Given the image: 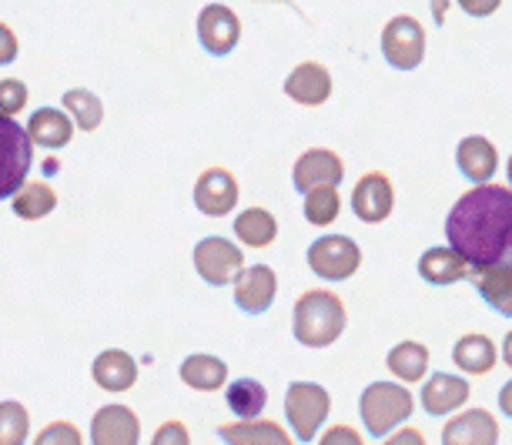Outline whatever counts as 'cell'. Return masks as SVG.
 <instances>
[{"label":"cell","instance_id":"6da1fadb","mask_svg":"<svg viewBox=\"0 0 512 445\" xmlns=\"http://www.w3.org/2000/svg\"><path fill=\"white\" fill-rule=\"evenodd\" d=\"M449 248L469 261V268H512V191L506 185H476L466 191L446 218Z\"/></svg>","mask_w":512,"mask_h":445},{"label":"cell","instance_id":"7a4b0ae2","mask_svg":"<svg viewBox=\"0 0 512 445\" xmlns=\"http://www.w3.org/2000/svg\"><path fill=\"white\" fill-rule=\"evenodd\" d=\"M345 325H349V315H345V302L335 292L312 288V292L298 295L292 312V332L298 345L328 348L342 338Z\"/></svg>","mask_w":512,"mask_h":445},{"label":"cell","instance_id":"3957f363","mask_svg":"<svg viewBox=\"0 0 512 445\" xmlns=\"http://www.w3.org/2000/svg\"><path fill=\"white\" fill-rule=\"evenodd\" d=\"M412 392L402 382H372L369 389L359 395V415L365 432L375 439H385L395 429H402L412 419Z\"/></svg>","mask_w":512,"mask_h":445},{"label":"cell","instance_id":"277c9868","mask_svg":"<svg viewBox=\"0 0 512 445\" xmlns=\"http://www.w3.org/2000/svg\"><path fill=\"white\" fill-rule=\"evenodd\" d=\"M332 412V395L318 382H292L285 392V419L298 442H312Z\"/></svg>","mask_w":512,"mask_h":445},{"label":"cell","instance_id":"5b68a950","mask_svg":"<svg viewBox=\"0 0 512 445\" xmlns=\"http://www.w3.org/2000/svg\"><path fill=\"white\" fill-rule=\"evenodd\" d=\"M34 164V144L27 138L24 124L14 118H0V201L14 198L24 185Z\"/></svg>","mask_w":512,"mask_h":445},{"label":"cell","instance_id":"8992f818","mask_svg":"<svg viewBox=\"0 0 512 445\" xmlns=\"http://www.w3.org/2000/svg\"><path fill=\"white\" fill-rule=\"evenodd\" d=\"M362 265V248L349 235H322L308 245V268L322 282H349Z\"/></svg>","mask_w":512,"mask_h":445},{"label":"cell","instance_id":"52a82bcc","mask_svg":"<svg viewBox=\"0 0 512 445\" xmlns=\"http://www.w3.org/2000/svg\"><path fill=\"white\" fill-rule=\"evenodd\" d=\"M241 268H245V255H241V248L235 241L208 235L195 245V272L205 285L211 288L231 285Z\"/></svg>","mask_w":512,"mask_h":445},{"label":"cell","instance_id":"ba28073f","mask_svg":"<svg viewBox=\"0 0 512 445\" xmlns=\"http://www.w3.org/2000/svg\"><path fill=\"white\" fill-rule=\"evenodd\" d=\"M382 54L395 71H415L425 57V31L409 14H399L382 31Z\"/></svg>","mask_w":512,"mask_h":445},{"label":"cell","instance_id":"9c48e42d","mask_svg":"<svg viewBox=\"0 0 512 445\" xmlns=\"http://www.w3.org/2000/svg\"><path fill=\"white\" fill-rule=\"evenodd\" d=\"M238 205V181L228 168H208L198 174L195 208L208 218H225Z\"/></svg>","mask_w":512,"mask_h":445},{"label":"cell","instance_id":"30bf717a","mask_svg":"<svg viewBox=\"0 0 512 445\" xmlns=\"http://www.w3.org/2000/svg\"><path fill=\"white\" fill-rule=\"evenodd\" d=\"M241 37V24L238 14L225 4H208L205 11L198 14V41L211 57H225L238 47Z\"/></svg>","mask_w":512,"mask_h":445},{"label":"cell","instance_id":"8fae6325","mask_svg":"<svg viewBox=\"0 0 512 445\" xmlns=\"http://www.w3.org/2000/svg\"><path fill=\"white\" fill-rule=\"evenodd\" d=\"M392 208H395V191H392L389 174H382V171L362 174L359 185L352 191L355 218L365 221V225H379V221L392 215Z\"/></svg>","mask_w":512,"mask_h":445},{"label":"cell","instance_id":"7c38bea8","mask_svg":"<svg viewBox=\"0 0 512 445\" xmlns=\"http://www.w3.org/2000/svg\"><path fill=\"white\" fill-rule=\"evenodd\" d=\"M141 442V422L134 409L121 402L101 405L91 419V445H138Z\"/></svg>","mask_w":512,"mask_h":445},{"label":"cell","instance_id":"4fadbf2b","mask_svg":"<svg viewBox=\"0 0 512 445\" xmlns=\"http://www.w3.org/2000/svg\"><path fill=\"white\" fill-rule=\"evenodd\" d=\"M342 178H345V164L335 151H328V148L305 151L292 168V181H295L298 195H305V191H312V188H322V185L338 188L342 185Z\"/></svg>","mask_w":512,"mask_h":445},{"label":"cell","instance_id":"5bb4252c","mask_svg":"<svg viewBox=\"0 0 512 445\" xmlns=\"http://www.w3.org/2000/svg\"><path fill=\"white\" fill-rule=\"evenodd\" d=\"M231 285H235V305L245 315H265L278 295V278L268 265L241 268Z\"/></svg>","mask_w":512,"mask_h":445},{"label":"cell","instance_id":"9a60e30c","mask_svg":"<svg viewBox=\"0 0 512 445\" xmlns=\"http://www.w3.org/2000/svg\"><path fill=\"white\" fill-rule=\"evenodd\" d=\"M469 382L462 375H449V372H436L429 375L422 385V409L432 415V419H442V415H452L456 409L469 402Z\"/></svg>","mask_w":512,"mask_h":445},{"label":"cell","instance_id":"2e32d148","mask_svg":"<svg viewBox=\"0 0 512 445\" xmlns=\"http://www.w3.org/2000/svg\"><path fill=\"white\" fill-rule=\"evenodd\" d=\"M442 445H499V422L486 409H466L446 422Z\"/></svg>","mask_w":512,"mask_h":445},{"label":"cell","instance_id":"e0dca14e","mask_svg":"<svg viewBox=\"0 0 512 445\" xmlns=\"http://www.w3.org/2000/svg\"><path fill=\"white\" fill-rule=\"evenodd\" d=\"M285 94L295 104H305V108H318L332 98V74H328L325 64L318 61H305L298 64L292 74L285 77Z\"/></svg>","mask_w":512,"mask_h":445},{"label":"cell","instance_id":"ac0fdd59","mask_svg":"<svg viewBox=\"0 0 512 445\" xmlns=\"http://www.w3.org/2000/svg\"><path fill=\"white\" fill-rule=\"evenodd\" d=\"M456 164L469 181H476V185H489V181L496 178V168H499V151H496V144H492L489 138H482V134H469V138L459 141Z\"/></svg>","mask_w":512,"mask_h":445},{"label":"cell","instance_id":"d6986e66","mask_svg":"<svg viewBox=\"0 0 512 445\" xmlns=\"http://www.w3.org/2000/svg\"><path fill=\"white\" fill-rule=\"evenodd\" d=\"M91 379L101 385L104 392H128L138 382V362L124 348H104V352L91 365Z\"/></svg>","mask_w":512,"mask_h":445},{"label":"cell","instance_id":"ffe728a7","mask_svg":"<svg viewBox=\"0 0 512 445\" xmlns=\"http://www.w3.org/2000/svg\"><path fill=\"white\" fill-rule=\"evenodd\" d=\"M24 131H27V138H31V144H37V148L61 151L74 138V121L67 118L61 108H37Z\"/></svg>","mask_w":512,"mask_h":445},{"label":"cell","instance_id":"44dd1931","mask_svg":"<svg viewBox=\"0 0 512 445\" xmlns=\"http://www.w3.org/2000/svg\"><path fill=\"white\" fill-rule=\"evenodd\" d=\"M472 275V268H469V261L459 255V251H452L449 245L446 248H429V251H422V258H419V278L425 285H456L462 282V278H469Z\"/></svg>","mask_w":512,"mask_h":445},{"label":"cell","instance_id":"7402d4cb","mask_svg":"<svg viewBox=\"0 0 512 445\" xmlns=\"http://www.w3.org/2000/svg\"><path fill=\"white\" fill-rule=\"evenodd\" d=\"M221 442L225 445H295V439L288 435L278 422L268 419H238L218 429Z\"/></svg>","mask_w":512,"mask_h":445},{"label":"cell","instance_id":"603a6c76","mask_svg":"<svg viewBox=\"0 0 512 445\" xmlns=\"http://www.w3.org/2000/svg\"><path fill=\"white\" fill-rule=\"evenodd\" d=\"M479 298L486 302L492 312H499L502 318H512V268L506 265H489L472 272Z\"/></svg>","mask_w":512,"mask_h":445},{"label":"cell","instance_id":"cb8c5ba5","mask_svg":"<svg viewBox=\"0 0 512 445\" xmlns=\"http://www.w3.org/2000/svg\"><path fill=\"white\" fill-rule=\"evenodd\" d=\"M178 375H181V382L195 392H218V389H225V382H228V365L225 359H218V355L198 352L181 362Z\"/></svg>","mask_w":512,"mask_h":445},{"label":"cell","instance_id":"d4e9b609","mask_svg":"<svg viewBox=\"0 0 512 445\" xmlns=\"http://www.w3.org/2000/svg\"><path fill=\"white\" fill-rule=\"evenodd\" d=\"M496 345H492V338H486L482 332H469L462 335L456 348H452V362L459 365V372L466 375H489L496 369Z\"/></svg>","mask_w":512,"mask_h":445},{"label":"cell","instance_id":"484cf974","mask_svg":"<svg viewBox=\"0 0 512 445\" xmlns=\"http://www.w3.org/2000/svg\"><path fill=\"white\" fill-rule=\"evenodd\" d=\"M11 208H14L17 218L41 221L57 208V191L47 185V181H24V185L14 191Z\"/></svg>","mask_w":512,"mask_h":445},{"label":"cell","instance_id":"4316f807","mask_svg":"<svg viewBox=\"0 0 512 445\" xmlns=\"http://www.w3.org/2000/svg\"><path fill=\"white\" fill-rule=\"evenodd\" d=\"M235 238L248 248H268L278 238V221L268 208H245L235 218Z\"/></svg>","mask_w":512,"mask_h":445},{"label":"cell","instance_id":"83f0119b","mask_svg":"<svg viewBox=\"0 0 512 445\" xmlns=\"http://www.w3.org/2000/svg\"><path fill=\"white\" fill-rule=\"evenodd\" d=\"M389 372L399 379L402 385H412V382H422L425 372H429V348L422 342H399L389 352Z\"/></svg>","mask_w":512,"mask_h":445},{"label":"cell","instance_id":"f1b7e54d","mask_svg":"<svg viewBox=\"0 0 512 445\" xmlns=\"http://www.w3.org/2000/svg\"><path fill=\"white\" fill-rule=\"evenodd\" d=\"M64 114L74 121V128L81 131H98L101 121H104V104L94 91L88 87H71V91H64Z\"/></svg>","mask_w":512,"mask_h":445},{"label":"cell","instance_id":"f546056e","mask_svg":"<svg viewBox=\"0 0 512 445\" xmlns=\"http://www.w3.org/2000/svg\"><path fill=\"white\" fill-rule=\"evenodd\" d=\"M225 402H228V409L238 415V419H258V415L265 412V405H268V392H265V385L258 382V379H235V382H228V389H225Z\"/></svg>","mask_w":512,"mask_h":445},{"label":"cell","instance_id":"4dcf8cb0","mask_svg":"<svg viewBox=\"0 0 512 445\" xmlns=\"http://www.w3.org/2000/svg\"><path fill=\"white\" fill-rule=\"evenodd\" d=\"M305 221L315 228H328L332 221L338 218V211H342V198H338V188L332 185H322V188H312L305 191Z\"/></svg>","mask_w":512,"mask_h":445},{"label":"cell","instance_id":"1f68e13d","mask_svg":"<svg viewBox=\"0 0 512 445\" xmlns=\"http://www.w3.org/2000/svg\"><path fill=\"white\" fill-rule=\"evenodd\" d=\"M31 435V412L21 402H0V445H27Z\"/></svg>","mask_w":512,"mask_h":445},{"label":"cell","instance_id":"d6a6232c","mask_svg":"<svg viewBox=\"0 0 512 445\" xmlns=\"http://www.w3.org/2000/svg\"><path fill=\"white\" fill-rule=\"evenodd\" d=\"M27 108V84L17 77L0 81V118H17Z\"/></svg>","mask_w":512,"mask_h":445},{"label":"cell","instance_id":"836d02e7","mask_svg":"<svg viewBox=\"0 0 512 445\" xmlns=\"http://www.w3.org/2000/svg\"><path fill=\"white\" fill-rule=\"evenodd\" d=\"M34 445H84V435L74 422L57 419V422H47L44 429L37 432Z\"/></svg>","mask_w":512,"mask_h":445},{"label":"cell","instance_id":"e575fe53","mask_svg":"<svg viewBox=\"0 0 512 445\" xmlns=\"http://www.w3.org/2000/svg\"><path fill=\"white\" fill-rule=\"evenodd\" d=\"M151 445H191V432H188V425L178 419L161 422L151 435Z\"/></svg>","mask_w":512,"mask_h":445},{"label":"cell","instance_id":"d590c367","mask_svg":"<svg viewBox=\"0 0 512 445\" xmlns=\"http://www.w3.org/2000/svg\"><path fill=\"white\" fill-rule=\"evenodd\" d=\"M318 445H365L362 435L352 429V425H332L322 439H318Z\"/></svg>","mask_w":512,"mask_h":445},{"label":"cell","instance_id":"8d00e7d4","mask_svg":"<svg viewBox=\"0 0 512 445\" xmlns=\"http://www.w3.org/2000/svg\"><path fill=\"white\" fill-rule=\"evenodd\" d=\"M17 51H21V44H17V34L7 24H0V67L14 64Z\"/></svg>","mask_w":512,"mask_h":445},{"label":"cell","instance_id":"74e56055","mask_svg":"<svg viewBox=\"0 0 512 445\" xmlns=\"http://www.w3.org/2000/svg\"><path fill=\"white\" fill-rule=\"evenodd\" d=\"M382 445H425V435L419 429H412V425H402L392 435H385Z\"/></svg>","mask_w":512,"mask_h":445},{"label":"cell","instance_id":"f35d334b","mask_svg":"<svg viewBox=\"0 0 512 445\" xmlns=\"http://www.w3.org/2000/svg\"><path fill=\"white\" fill-rule=\"evenodd\" d=\"M456 4H459L469 17H489V14H496V11H499L502 0H456Z\"/></svg>","mask_w":512,"mask_h":445},{"label":"cell","instance_id":"ab89813d","mask_svg":"<svg viewBox=\"0 0 512 445\" xmlns=\"http://www.w3.org/2000/svg\"><path fill=\"white\" fill-rule=\"evenodd\" d=\"M499 412L506 415V419H512V379L499 389Z\"/></svg>","mask_w":512,"mask_h":445},{"label":"cell","instance_id":"60d3db41","mask_svg":"<svg viewBox=\"0 0 512 445\" xmlns=\"http://www.w3.org/2000/svg\"><path fill=\"white\" fill-rule=\"evenodd\" d=\"M502 362H506L509 369H512V328L506 332V338H502Z\"/></svg>","mask_w":512,"mask_h":445},{"label":"cell","instance_id":"b9f144b4","mask_svg":"<svg viewBox=\"0 0 512 445\" xmlns=\"http://www.w3.org/2000/svg\"><path fill=\"white\" fill-rule=\"evenodd\" d=\"M432 11H436V21L442 24V17H446V0H432Z\"/></svg>","mask_w":512,"mask_h":445},{"label":"cell","instance_id":"7bdbcfd3","mask_svg":"<svg viewBox=\"0 0 512 445\" xmlns=\"http://www.w3.org/2000/svg\"><path fill=\"white\" fill-rule=\"evenodd\" d=\"M506 174H509V191H512V158H509V164H506Z\"/></svg>","mask_w":512,"mask_h":445}]
</instances>
